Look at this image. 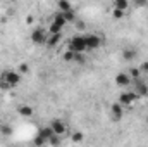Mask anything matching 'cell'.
Masks as SVG:
<instances>
[{"label": "cell", "mask_w": 148, "mask_h": 147, "mask_svg": "<svg viewBox=\"0 0 148 147\" xmlns=\"http://www.w3.org/2000/svg\"><path fill=\"white\" fill-rule=\"evenodd\" d=\"M83 37H84V43H86V50H97L103 43L102 35H97V33H86Z\"/></svg>", "instance_id": "obj_1"}, {"label": "cell", "mask_w": 148, "mask_h": 147, "mask_svg": "<svg viewBox=\"0 0 148 147\" xmlns=\"http://www.w3.org/2000/svg\"><path fill=\"white\" fill-rule=\"evenodd\" d=\"M0 78L7 80V83H9L12 88L17 87V85L21 83V73H19V71H14V69H7V71H3V73L0 74Z\"/></svg>", "instance_id": "obj_2"}, {"label": "cell", "mask_w": 148, "mask_h": 147, "mask_svg": "<svg viewBox=\"0 0 148 147\" xmlns=\"http://www.w3.org/2000/svg\"><path fill=\"white\" fill-rule=\"evenodd\" d=\"M138 94L136 92H122L121 95H119V104L122 106V107H131L136 101H138Z\"/></svg>", "instance_id": "obj_3"}, {"label": "cell", "mask_w": 148, "mask_h": 147, "mask_svg": "<svg viewBox=\"0 0 148 147\" xmlns=\"http://www.w3.org/2000/svg\"><path fill=\"white\" fill-rule=\"evenodd\" d=\"M69 49L74 52H86V43H84V37L83 35H74L69 40Z\"/></svg>", "instance_id": "obj_4"}, {"label": "cell", "mask_w": 148, "mask_h": 147, "mask_svg": "<svg viewBox=\"0 0 148 147\" xmlns=\"http://www.w3.org/2000/svg\"><path fill=\"white\" fill-rule=\"evenodd\" d=\"M29 38H31V42L36 43V45H43V43H47V40H48L47 31H45L43 28H36V30H33L31 35H29Z\"/></svg>", "instance_id": "obj_5"}, {"label": "cell", "mask_w": 148, "mask_h": 147, "mask_svg": "<svg viewBox=\"0 0 148 147\" xmlns=\"http://www.w3.org/2000/svg\"><path fill=\"white\" fill-rule=\"evenodd\" d=\"M50 126H52L53 133H55V135H59V137H62V135L67 132V126H66V123H64L62 119H57V118L52 121V125H50Z\"/></svg>", "instance_id": "obj_6"}, {"label": "cell", "mask_w": 148, "mask_h": 147, "mask_svg": "<svg viewBox=\"0 0 148 147\" xmlns=\"http://www.w3.org/2000/svg\"><path fill=\"white\" fill-rule=\"evenodd\" d=\"M129 83H131L129 73H117L115 74V85H117V87L124 88V87H129Z\"/></svg>", "instance_id": "obj_7"}, {"label": "cell", "mask_w": 148, "mask_h": 147, "mask_svg": "<svg viewBox=\"0 0 148 147\" xmlns=\"http://www.w3.org/2000/svg\"><path fill=\"white\" fill-rule=\"evenodd\" d=\"M122 114H124V107L119 104V102H114L110 106V116L114 121H121V118H122Z\"/></svg>", "instance_id": "obj_8"}, {"label": "cell", "mask_w": 148, "mask_h": 147, "mask_svg": "<svg viewBox=\"0 0 148 147\" xmlns=\"http://www.w3.org/2000/svg\"><path fill=\"white\" fill-rule=\"evenodd\" d=\"M17 112H19V116H23V118H31V116L35 114V109H33V106H29V104H21V106L17 107Z\"/></svg>", "instance_id": "obj_9"}, {"label": "cell", "mask_w": 148, "mask_h": 147, "mask_svg": "<svg viewBox=\"0 0 148 147\" xmlns=\"http://www.w3.org/2000/svg\"><path fill=\"white\" fill-rule=\"evenodd\" d=\"M122 59L127 61V62H133V61L136 59V50H133V49H124V50H122Z\"/></svg>", "instance_id": "obj_10"}, {"label": "cell", "mask_w": 148, "mask_h": 147, "mask_svg": "<svg viewBox=\"0 0 148 147\" xmlns=\"http://www.w3.org/2000/svg\"><path fill=\"white\" fill-rule=\"evenodd\" d=\"M38 135H41L43 139H47V140H48V139H50L52 135H55V133H53L52 126H43V128H40V130H38Z\"/></svg>", "instance_id": "obj_11"}, {"label": "cell", "mask_w": 148, "mask_h": 147, "mask_svg": "<svg viewBox=\"0 0 148 147\" xmlns=\"http://www.w3.org/2000/svg\"><path fill=\"white\" fill-rule=\"evenodd\" d=\"M57 7H59V10H60V12H67V10H71V9H73V5H71V2H69V0H59V2H57Z\"/></svg>", "instance_id": "obj_12"}, {"label": "cell", "mask_w": 148, "mask_h": 147, "mask_svg": "<svg viewBox=\"0 0 148 147\" xmlns=\"http://www.w3.org/2000/svg\"><path fill=\"white\" fill-rule=\"evenodd\" d=\"M52 23H55V24H59V26H62V28L67 24V21H66V17H64L62 12H57V14L53 16V21H52Z\"/></svg>", "instance_id": "obj_13"}, {"label": "cell", "mask_w": 148, "mask_h": 147, "mask_svg": "<svg viewBox=\"0 0 148 147\" xmlns=\"http://www.w3.org/2000/svg\"><path fill=\"white\" fill-rule=\"evenodd\" d=\"M114 9L127 10L129 9V0H114Z\"/></svg>", "instance_id": "obj_14"}, {"label": "cell", "mask_w": 148, "mask_h": 147, "mask_svg": "<svg viewBox=\"0 0 148 147\" xmlns=\"http://www.w3.org/2000/svg\"><path fill=\"white\" fill-rule=\"evenodd\" d=\"M60 38H62V33H55V35H50L48 40H47V45H50V47H55L59 42H60Z\"/></svg>", "instance_id": "obj_15"}, {"label": "cell", "mask_w": 148, "mask_h": 147, "mask_svg": "<svg viewBox=\"0 0 148 147\" xmlns=\"http://www.w3.org/2000/svg\"><path fill=\"white\" fill-rule=\"evenodd\" d=\"M136 94H138V95H147L148 94V87L145 85V83L138 81V85H136Z\"/></svg>", "instance_id": "obj_16"}, {"label": "cell", "mask_w": 148, "mask_h": 147, "mask_svg": "<svg viewBox=\"0 0 148 147\" xmlns=\"http://www.w3.org/2000/svg\"><path fill=\"white\" fill-rule=\"evenodd\" d=\"M74 55H76V52L71 50V49H67V50L64 52V55H62V57H64V61H66V62H74Z\"/></svg>", "instance_id": "obj_17"}, {"label": "cell", "mask_w": 148, "mask_h": 147, "mask_svg": "<svg viewBox=\"0 0 148 147\" xmlns=\"http://www.w3.org/2000/svg\"><path fill=\"white\" fill-rule=\"evenodd\" d=\"M62 30H64L62 26H59V24L52 23V24H50V28H48V33H50V35H55V33H62Z\"/></svg>", "instance_id": "obj_18"}, {"label": "cell", "mask_w": 148, "mask_h": 147, "mask_svg": "<svg viewBox=\"0 0 148 147\" xmlns=\"http://www.w3.org/2000/svg\"><path fill=\"white\" fill-rule=\"evenodd\" d=\"M126 14V10H121V9H112V17L114 19H122Z\"/></svg>", "instance_id": "obj_19"}, {"label": "cell", "mask_w": 148, "mask_h": 147, "mask_svg": "<svg viewBox=\"0 0 148 147\" xmlns=\"http://www.w3.org/2000/svg\"><path fill=\"white\" fill-rule=\"evenodd\" d=\"M62 14H64V17H66V21H67V23H73L74 19H76L74 9H71V10H67V12H62Z\"/></svg>", "instance_id": "obj_20"}, {"label": "cell", "mask_w": 148, "mask_h": 147, "mask_svg": "<svg viewBox=\"0 0 148 147\" xmlns=\"http://www.w3.org/2000/svg\"><path fill=\"white\" fill-rule=\"evenodd\" d=\"M33 142H35V146H47V144H48V140H47V139H43V137H41V135H38V133H36V137H35V140H33Z\"/></svg>", "instance_id": "obj_21"}, {"label": "cell", "mask_w": 148, "mask_h": 147, "mask_svg": "<svg viewBox=\"0 0 148 147\" xmlns=\"http://www.w3.org/2000/svg\"><path fill=\"white\" fill-rule=\"evenodd\" d=\"M48 144H52V146H57V144H60V139H59V135H52V137L48 139Z\"/></svg>", "instance_id": "obj_22"}, {"label": "cell", "mask_w": 148, "mask_h": 147, "mask_svg": "<svg viewBox=\"0 0 148 147\" xmlns=\"http://www.w3.org/2000/svg\"><path fill=\"white\" fill-rule=\"evenodd\" d=\"M73 142H83V133H81V132L73 133Z\"/></svg>", "instance_id": "obj_23"}, {"label": "cell", "mask_w": 148, "mask_h": 147, "mask_svg": "<svg viewBox=\"0 0 148 147\" xmlns=\"http://www.w3.org/2000/svg\"><path fill=\"white\" fill-rule=\"evenodd\" d=\"M28 71H29V66H28L26 62H23V64L19 66V73L23 74V73H28Z\"/></svg>", "instance_id": "obj_24"}, {"label": "cell", "mask_w": 148, "mask_h": 147, "mask_svg": "<svg viewBox=\"0 0 148 147\" xmlns=\"http://www.w3.org/2000/svg\"><path fill=\"white\" fill-rule=\"evenodd\" d=\"M0 132H2V133H5V135H10V133H12V128H10V126H5V125H3V126L0 128Z\"/></svg>", "instance_id": "obj_25"}, {"label": "cell", "mask_w": 148, "mask_h": 147, "mask_svg": "<svg viewBox=\"0 0 148 147\" xmlns=\"http://www.w3.org/2000/svg\"><path fill=\"white\" fill-rule=\"evenodd\" d=\"M140 73H141V69H131V73H129L131 80H133V78H138V76H140Z\"/></svg>", "instance_id": "obj_26"}, {"label": "cell", "mask_w": 148, "mask_h": 147, "mask_svg": "<svg viewBox=\"0 0 148 147\" xmlns=\"http://www.w3.org/2000/svg\"><path fill=\"white\" fill-rule=\"evenodd\" d=\"M134 3H136V7H145L148 3V0H134Z\"/></svg>", "instance_id": "obj_27"}, {"label": "cell", "mask_w": 148, "mask_h": 147, "mask_svg": "<svg viewBox=\"0 0 148 147\" xmlns=\"http://www.w3.org/2000/svg\"><path fill=\"white\" fill-rule=\"evenodd\" d=\"M140 69H141V73H148V61H145V62L140 66Z\"/></svg>", "instance_id": "obj_28"}, {"label": "cell", "mask_w": 148, "mask_h": 147, "mask_svg": "<svg viewBox=\"0 0 148 147\" xmlns=\"http://www.w3.org/2000/svg\"><path fill=\"white\" fill-rule=\"evenodd\" d=\"M33 21H35V19H33V16H31V14H29V16H26V24H33Z\"/></svg>", "instance_id": "obj_29"}, {"label": "cell", "mask_w": 148, "mask_h": 147, "mask_svg": "<svg viewBox=\"0 0 148 147\" xmlns=\"http://www.w3.org/2000/svg\"><path fill=\"white\" fill-rule=\"evenodd\" d=\"M7 2H12V3H14V2H19V0H7Z\"/></svg>", "instance_id": "obj_30"}]
</instances>
